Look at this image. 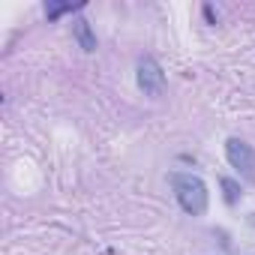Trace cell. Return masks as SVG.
Wrapping results in <instances>:
<instances>
[{
	"label": "cell",
	"mask_w": 255,
	"mask_h": 255,
	"mask_svg": "<svg viewBox=\"0 0 255 255\" xmlns=\"http://www.w3.org/2000/svg\"><path fill=\"white\" fill-rule=\"evenodd\" d=\"M168 180H171L174 198H177V204H180L183 213H189V216H201V213H207V201H210V195H207V186H204V180H201L198 174L174 171Z\"/></svg>",
	"instance_id": "1"
},
{
	"label": "cell",
	"mask_w": 255,
	"mask_h": 255,
	"mask_svg": "<svg viewBox=\"0 0 255 255\" xmlns=\"http://www.w3.org/2000/svg\"><path fill=\"white\" fill-rule=\"evenodd\" d=\"M201 12H204V18H207V24H216V12H213V6H204Z\"/></svg>",
	"instance_id": "7"
},
{
	"label": "cell",
	"mask_w": 255,
	"mask_h": 255,
	"mask_svg": "<svg viewBox=\"0 0 255 255\" xmlns=\"http://www.w3.org/2000/svg\"><path fill=\"white\" fill-rule=\"evenodd\" d=\"M222 198H225V204H237V198H240V183L237 180H231V177H222Z\"/></svg>",
	"instance_id": "6"
},
{
	"label": "cell",
	"mask_w": 255,
	"mask_h": 255,
	"mask_svg": "<svg viewBox=\"0 0 255 255\" xmlns=\"http://www.w3.org/2000/svg\"><path fill=\"white\" fill-rule=\"evenodd\" d=\"M135 81H138V87H141L147 96H153V99H159V96L165 93V72H162V66H159L150 54L138 60Z\"/></svg>",
	"instance_id": "2"
},
{
	"label": "cell",
	"mask_w": 255,
	"mask_h": 255,
	"mask_svg": "<svg viewBox=\"0 0 255 255\" xmlns=\"http://www.w3.org/2000/svg\"><path fill=\"white\" fill-rule=\"evenodd\" d=\"M78 9H84V3H48L45 6V18L54 21V18L66 15V12H78Z\"/></svg>",
	"instance_id": "5"
},
{
	"label": "cell",
	"mask_w": 255,
	"mask_h": 255,
	"mask_svg": "<svg viewBox=\"0 0 255 255\" xmlns=\"http://www.w3.org/2000/svg\"><path fill=\"white\" fill-rule=\"evenodd\" d=\"M225 156H228L231 168H237L246 180L255 183V150L243 138H228L225 141Z\"/></svg>",
	"instance_id": "3"
},
{
	"label": "cell",
	"mask_w": 255,
	"mask_h": 255,
	"mask_svg": "<svg viewBox=\"0 0 255 255\" xmlns=\"http://www.w3.org/2000/svg\"><path fill=\"white\" fill-rule=\"evenodd\" d=\"M72 36H75V42L81 45V51H96V33H93V27H90V21H84V18H75L72 21Z\"/></svg>",
	"instance_id": "4"
}]
</instances>
